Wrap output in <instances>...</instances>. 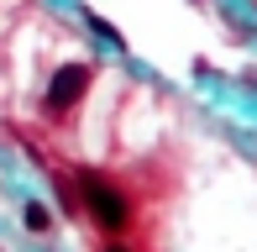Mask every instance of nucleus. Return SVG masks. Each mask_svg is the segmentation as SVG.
<instances>
[{
    "instance_id": "obj_2",
    "label": "nucleus",
    "mask_w": 257,
    "mask_h": 252,
    "mask_svg": "<svg viewBox=\"0 0 257 252\" xmlns=\"http://www.w3.org/2000/svg\"><path fill=\"white\" fill-rule=\"evenodd\" d=\"M84 89H89V68H84V63H63V68L53 74L48 100H42V105H48L53 116H63V110H74L79 100H84Z\"/></svg>"
},
{
    "instance_id": "obj_1",
    "label": "nucleus",
    "mask_w": 257,
    "mask_h": 252,
    "mask_svg": "<svg viewBox=\"0 0 257 252\" xmlns=\"http://www.w3.org/2000/svg\"><path fill=\"white\" fill-rule=\"evenodd\" d=\"M79 210H89L105 231H121L126 221H132V205H126V194L115 184H105L100 174H84L79 179Z\"/></svg>"
},
{
    "instance_id": "obj_5",
    "label": "nucleus",
    "mask_w": 257,
    "mask_h": 252,
    "mask_svg": "<svg viewBox=\"0 0 257 252\" xmlns=\"http://www.w3.org/2000/svg\"><path fill=\"white\" fill-rule=\"evenodd\" d=\"M105 252H132V247H126V242H110V247H105Z\"/></svg>"
},
{
    "instance_id": "obj_4",
    "label": "nucleus",
    "mask_w": 257,
    "mask_h": 252,
    "mask_svg": "<svg viewBox=\"0 0 257 252\" xmlns=\"http://www.w3.org/2000/svg\"><path fill=\"white\" fill-rule=\"evenodd\" d=\"M48 226H53L48 205H42V200H32V205H27V231H48Z\"/></svg>"
},
{
    "instance_id": "obj_3",
    "label": "nucleus",
    "mask_w": 257,
    "mask_h": 252,
    "mask_svg": "<svg viewBox=\"0 0 257 252\" xmlns=\"http://www.w3.org/2000/svg\"><path fill=\"white\" fill-rule=\"evenodd\" d=\"M89 32H95V37L105 42V48H115V53H121V48H126V37H121V32H115V27H110V21H100V16H95V11H89Z\"/></svg>"
}]
</instances>
